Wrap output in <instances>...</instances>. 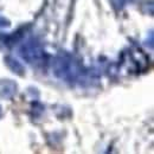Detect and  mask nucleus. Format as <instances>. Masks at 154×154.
Returning <instances> with one entry per match:
<instances>
[{
    "instance_id": "f257e3e1",
    "label": "nucleus",
    "mask_w": 154,
    "mask_h": 154,
    "mask_svg": "<svg viewBox=\"0 0 154 154\" xmlns=\"http://www.w3.org/2000/svg\"><path fill=\"white\" fill-rule=\"evenodd\" d=\"M19 55L31 65L43 66L45 63H48L46 52L39 43L35 42V39H30L20 46Z\"/></svg>"
},
{
    "instance_id": "f03ea898",
    "label": "nucleus",
    "mask_w": 154,
    "mask_h": 154,
    "mask_svg": "<svg viewBox=\"0 0 154 154\" xmlns=\"http://www.w3.org/2000/svg\"><path fill=\"white\" fill-rule=\"evenodd\" d=\"M55 74L62 79L74 81L78 74L76 63L68 56H58L55 62Z\"/></svg>"
},
{
    "instance_id": "7ed1b4c3",
    "label": "nucleus",
    "mask_w": 154,
    "mask_h": 154,
    "mask_svg": "<svg viewBox=\"0 0 154 154\" xmlns=\"http://www.w3.org/2000/svg\"><path fill=\"white\" fill-rule=\"evenodd\" d=\"M18 87L12 79H1L0 81V96L6 100H11L17 95Z\"/></svg>"
},
{
    "instance_id": "20e7f679",
    "label": "nucleus",
    "mask_w": 154,
    "mask_h": 154,
    "mask_svg": "<svg viewBox=\"0 0 154 154\" xmlns=\"http://www.w3.org/2000/svg\"><path fill=\"white\" fill-rule=\"evenodd\" d=\"M5 64H6L7 68H8L11 71H13L14 74H17V75H19V76H24L25 69H24V66L21 65V63H19L16 58L11 57V56L5 57Z\"/></svg>"
},
{
    "instance_id": "39448f33",
    "label": "nucleus",
    "mask_w": 154,
    "mask_h": 154,
    "mask_svg": "<svg viewBox=\"0 0 154 154\" xmlns=\"http://www.w3.org/2000/svg\"><path fill=\"white\" fill-rule=\"evenodd\" d=\"M8 25H10V21H8V20H6L4 17H1V16H0V26H2V27H4V26H8Z\"/></svg>"
},
{
    "instance_id": "423d86ee",
    "label": "nucleus",
    "mask_w": 154,
    "mask_h": 154,
    "mask_svg": "<svg viewBox=\"0 0 154 154\" xmlns=\"http://www.w3.org/2000/svg\"><path fill=\"white\" fill-rule=\"evenodd\" d=\"M1 114H2V109H1V106H0V117H1Z\"/></svg>"
}]
</instances>
